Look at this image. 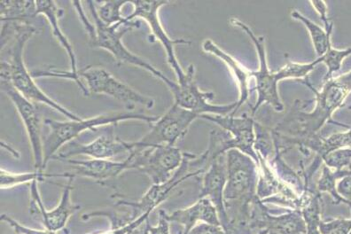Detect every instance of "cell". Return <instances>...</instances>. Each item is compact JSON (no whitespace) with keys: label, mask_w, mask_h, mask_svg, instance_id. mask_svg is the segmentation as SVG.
Returning a JSON list of instances; mask_svg holds the SVG:
<instances>
[{"label":"cell","mask_w":351,"mask_h":234,"mask_svg":"<svg viewBox=\"0 0 351 234\" xmlns=\"http://www.w3.org/2000/svg\"><path fill=\"white\" fill-rule=\"evenodd\" d=\"M226 164L225 204L231 229H244L250 224L251 206L258 199L259 167L237 149L227 152Z\"/></svg>","instance_id":"1"},{"label":"cell","mask_w":351,"mask_h":234,"mask_svg":"<svg viewBox=\"0 0 351 234\" xmlns=\"http://www.w3.org/2000/svg\"><path fill=\"white\" fill-rule=\"evenodd\" d=\"M3 32L4 35L2 36H13V40L9 48L10 60L1 62L0 78H8L15 89L29 102L50 106L69 120H80V115L69 110L45 93L36 84L32 72L27 69L23 59L24 47L29 38L38 32V30L29 23H5Z\"/></svg>","instance_id":"2"},{"label":"cell","mask_w":351,"mask_h":234,"mask_svg":"<svg viewBox=\"0 0 351 234\" xmlns=\"http://www.w3.org/2000/svg\"><path fill=\"white\" fill-rule=\"evenodd\" d=\"M159 117H152L139 112H112V113L97 115L87 119L59 121L51 119L45 120V124L49 128V133L43 139L44 169L47 163L56 156L57 152L69 142L86 130H97L101 126H117L123 121L138 120L146 121L152 126Z\"/></svg>","instance_id":"3"},{"label":"cell","mask_w":351,"mask_h":234,"mask_svg":"<svg viewBox=\"0 0 351 234\" xmlns=\"http://www.w3.org/2000/svg\"><path fill=\"white\" fill-rule=\"evenodd\" d=\"M207 167L205 161L202 156H195L190 153H184V160L180 168L176 170L173 176L165 183L152 185L147 193L141 197L138 202H127L119 200L116 206L126 207L131 209L129 214L120 218L123 224L131 223L138 220L142 215L146 213H152L154 209L161 205L165 200L168 199L169 194L173 191L183 182L187 179L198 177L204 175Z\"/></svg>","instance_id":"4"},{"label":"cell","mask_w":351,"mask_h":234,"mask_svg":"<svg viewBox=\"0 0 351 234\" xmlns=\"http://www.w3.org/2000/svg\"><path fill=\"white\" fill-rule=\"evenodd\" d=\"M230 23L246 33L255 45L257 57H258L259 68L257 71H252V78L255 80L256 85L254 90H256L257 98L255 105H253L251 108V115L254 117L263 104L270 105L278 113L283 112L285 106L278 93V84L280 81L289 79L286 69L283 67L278 71H272L269 68L265 36H256L250 26L237 18H231Z\"/></svg>","instance_id":"5"},{"label":"cell","mask_w":351,"mask_h":234,"mask_svg":"<svg viewBox=\"0 0 351 234\" xmlns=\"http://www.w3.org/2000/svg\"><path fill=\"white\" fill-rule=\"evenodd\" d=\"M87 4L89 5L90 14L93 15L96 30L95 40L90 42L92 45H95V47L108 51V53L113 56L118 65L128 64V65L138 67V68L143 69L145 71L151 73V74L160 79L165 84L169 83L171 79L166 77L162 71L157 69L156 67L148 62L147 60L136 56V54L127 49L122 41L123 36L127 32L139 28L141 23L134 20L127 21L125 23L117 24V25L114 26L105 25L99 20L98 15H97L95 3L89 1L87 2Z\"/></svg>","instance_id":"6"},{"label":"cell","mask_w":351,"mask_h":234,"mask_svg":"<svg viewBox=\"0 0 351 234\" xmlns=\"http://www.w3.org/2000/svg\"><path fill=\"white\" fill-rule=\"evenodd\" d=\"M126 159L129 162V170H138L149 178L152 185H160L171 179L176 170L180 168L184 153L172 145L133 147Z\"/></svg>","instance_id":"7"},{"label":"cell","mask_w":351,"mask_h":234,"mask_svg":"<svg viewBox=\"0 0 351 234\" xmlns=\"http://www.w3.org/2000/svg\"><path fill=\"white\" fill-rule=\"evenodd\" d=\"M78 75L86 82V87L90 94H104L112 97L123 103L128 111L133 110L137 105L145 106L147 109L154 108L153 98L132 89L105 69L88 66L78 71Z\"/></svg>","instance_id":"8"},{"label":"cell","mask_w":351,"mask_h":234,"mask_svg":"<svg viewBox=\"0 0 351 234\" xmlns=\"http://www.w3.org/2000/svg\"><path fill=\"white\" fill-rule=\"evenodd\" d=\"M201 115L176 104L151 126V130L138 141L132 142L134 148L156 145H172L182 139L189 132L191 124Z\"/></svg>","instance_id":"9"},{"label":"cell","mask_w":351,"mask_h":234,"mask_svg":"<svg viewBox=\"0 0 351 234\" xmlns=\"http://www.w3.org/2000/svg\"><path fill=\"white\" fill-rule=\"evenodd\" d=\"M195 66L187 68L186 77L182 82L169 81L167 87L174 97L176 104L199 115L232 114L237 108L238 102L226 105H215L210 102L215 98L213 92H204L199 89L195 79Z\"/></svg>","instance_id":"10"},{"label":"cell","mask_w":351,"mask_h":234,"mask_svg":"<svg viewBox=\"0 0 351 234\" xmlns=\"http://www.w3.org/2000/svg\"><path fill=\"white\" fill-rule=\"evenodd\" d=\"M130 4L133 5L132 13L126 19L128 21H134L135 19H142L146 21L149 26L151 33L154 38L161 43L167 56V60L169 66L173 69L177 82H182L186 77V71H184L180 62L177 59L175 53V47L177 45H189L190 41L186 39H171L169 38L167 32L163 28L161 20L159 17V10L163 5L169 4L168 1H132Z\"/></svg>","instance_id":"11"},{"label":"cell","mask_w":351,"mask_h":234,"mask_svg":"<svg viewBox=\"0 0 351 234\" xmlns=\"http://www.w3.org/2000/svg\"><path fill=\"white\" fill-rule=\"evenodd\" d=\"M1 91L11 100L22 118L32 145L35 169L44 172V139L42 138V118L38 109L15 89L8 78H1Z\"/></svg>","instance_id":"12"},{"label":"cell","mask_w":351,"mask_h":234,"mask_svg":"<svg viewBox=\"0 0 351 234\" xmlns=\"http://www.w3.org/2000/svg\"><path fill=\"white\" fill-rule=\"evenodd\" d=\"M75 177L69 178L66 184L59 204L48 211L44 205L43 200L39 194L38 182H32L29 185L30 191V214L40 215L42 223L45 229L51 232H58L65 228L69 218L80 211V206L74 204L71 200V191L73 189Z\"/></svg>","instance_id":"13"},{"label":"cell","mask_w":351,"mask_h":234,"mask_svg":"<svg viewBox=\"0 0 351 234\" xmlns=\"http://www.w3.org/2000/svg\"><path fill=\"white\" fill-rule=\"evenodd\" d=\"M36 5H37V14H43L45 18L49 21V24L51 29V33H53V38L59 42V44L62 45L63 49L66 51V54L71 60V71H56L54 69H44L41 72L42 78H58L69 79V80L74 81L75 84L80 88L82 93L84 96H89L90 93L88 91L86 85L82 82V79L78 75L77 62V56H75L73 47H72L71 43L69 42L68 38L63 33L62 29H60L59 20L60 18L63 15L62 9L57 7V4L54 1H36Z\"/></svg>","instance_id":"14"},{"label":"cell","mask_w":351,"mask_h":234,"mask_svg":"<svg viewBox=\"0 0 351 234\" xmlns=\"http://www.w3.org/2000/svg\"><path fill=\"white\" fill-rule=\"evenodd\" d=\"M202 119L211 121L231 135L227 141L228 150L237 149L241 153L252 158L259 167V158L255 151V120L252 115H243L236 117L231 114L226 115H202Z\"/></svg>","instance_id":"15"},{"label":"cell","mask_w":351,"mask_h":234,"mask_svg":"<svg viewBox=\"0 0 351 234\" xmlns=\"http://www.w3.org/2000/svg\"><path fill=\"white\" fill-rule=\"evenodd\" d=\"M116 126H108L103 135L98 137L89 144L66 145V150L56 154L53 160L69 159V157L86 156L92 159L110 160L119 154H129L133 149L132 142L123 141L114 134V128ZM65 147V145H64Z\"/></svg>","instance_id":"16"},{"label":"cell","mask_w":351,"mask_h":234,"mask_svg":"<svg viewBox=\"0 0 351 234\" xmlns=\"http://www.w3.org/2000/svg\"><path fill=\"white\" fill-rule=\"evenodd\" d=\"M226 179L227 164L225 154L216 158L210 164V168L206 170L202 177V190L199 198L210 199L217 209L223 229L232 233L225 204Z\"/></svg>","instance_id":"17"},{"label":"cell","mask_w":351,"mask_h":234,"mask_svg":"<svg viewBox=\"0 0 351 234\" xmlns=\"http://www.w3.org/2000/svg\"><path fill=\"white\" fill-rule=\"evenodd\" d=\"M60 161L69 163L72 167L75 176L93 179L99 184H104L106 181L117 178L125 170H129V162L127 159L123 162L102 159Z\"/></svg>","instance_id":"18"},{"label":"cell","mask_w":351,"mask_h":234,"mask_svg":"<svg viewBox=\"0 0 351 234\" xmlns=\"http://www.w3.org/2000/svg\"><path fill=\"white\" fill-rule=\"evenodd\" d=\"M202 49H204L205 53L210 54L211 56H216L222 60L228 67L232 75H234L236 84L238 85L239 92H240V98L237 100V108H235V110L231 115H234L236 112L242 106L246 104V103L250 105V109L252 108V105L250 102V81L251 79H253L252 71L245 68L234 57L230 56L226 51L221 49L219 45L211 40V39H206L202 43Z\"/></svg>","instance_id":"19"},{"label":"cell","mask_w":351,"mask_h":234,"mask_svg":"<svg viewBox=\"0 0 351 234\" xmlns=\"http://www.w3.org/2000/svg\"><path fill=\"white\" fill-rule=\"evenodd\" d=\"M165 218L169 223L174 222L183 226L180 234L189 233L199 222L222 226L216 208L208 198H199L195 204L186 209H178L171 214L165 212Z\"/></svg>","instance_id":"20"},{"label":"cell","mask_w":351,"mask_h":234,"mask_svg":"<svg viewBox=\"0 0 351 234\" xmlns=\"http://www.w3.org/2000/svg\"><path fill=\"white\" fill-rule=\"evenodd\" d=\"M293 19L301 21L307 29L310 34L311 42H313L315 53L317 58H322L328 51L330 45H332V34L334 27L329 30L322 28L319 24L315 23L313 21L308 19L305 15L298 10L291 12Z\"/></svg>","instance_id":"21"},{"label":"cell","mask_w":351,"mask_h":234,"mask_svg":"<svg viewBox=\"0 0 351 234\" xmlns=\"http://www.w3.org/2000/svg\"><path fill=\"white\" fill-rule=\"evenodd\" d=\"M1 21L5 23H29V19L37 16L36 1L0 2Z\"/></svg>","instance_id":"22"},{"label":"cell","mask_w":351,"mask_h":234,"mask_svg":"<svg viewBox=\"0 0 351 234\" xmlns=\"http://www.w3.org/2000/svg\"><path fill=\"white\" fill-rule=\"evenodd\" d=\"M75 177L73 173H62V174H49L44 172H32L27 173H11L7 170L1 169L0 172V185L1 189H8L26 183H32V182L37 180L44 182L45 179L50 178H72Z\"/></svg>","instance_id":"23"},{"label":"cell","mask_w":351,"mask_h":234,"mask_svg":"<svg viewBox=\"0 0 351 234\" xmlns=\"http://www.w3.org/2000/svg\"><path fill=\"white\" fill-rule=\"evenodd\" d=\"M255 151L260 160L270 162L276 153V142L271 128L255 121Z\"/></svg>","instance_id":"24"},{"label":"cell","mask_w":351,"mask_h":234,"mask_svg":"<svg viewBox=\"0 0 351 234\" xmlns=\"http://www.w3.org/2000/svg\"><path fill=\"white\" fill-rule=\"evenodd\" d=\"M350 166L343 169H332L324 164L322 175L317 183V189L322 193H326L331 196L335 204L343 203V200L339 196L337 190V184L339 179L350 173Z\"/></svg>","instance_id":"25"},{"label":"cell","mask_w":351,"mask_h":234,"mask_svg":"<svg viewBox=\"0 0 351 234\" xmlns=\"http://www.w3.org/2000/svg\"><path fill=\"white\" fill-rule=\"evenodd\" d=\"M129 1H105L96 5V13L105 25L114 26L128 21L123 16L122 9Z\"/></svg>","instance_id":"26"},{"label":"cell","mask_w":351,"mask_h":234,"mask_svg":"<svg viewBox=\"0 0 351 234\" xmlns=\"http://www.w3.org/2000/svg\"><path fill=\"white\" fill-rule=\"evenodd\" d=\"M350 56H351V47L346 48V49H337L332 47V45H330L328 51L322 57V63H325L328 68V72H326L324 80H328L332 78L335 73L340 71L344 60Z\"/></svg>","instance_id":"27"},{"label":"cell","mask_w":351,"mask_h":234,"mask_svg":"<svg viewBox=\"0 0 351 234\" xmlns=\"http://www.w3.org/2000/svg\"><path fill=\"white\" fill-rule=\"evenodd\" d=\"M320 234H351V220H335L322 222Z\"/></svg>","instance_id":"28"},{"label":"cell","mask_w":351,"mask_h":234,"mask_svg":"<svg viewBox=\"0 0 351 234\" xmlns=\"http://www.w3.org/2000/svg\"><path fill=\"white\" fill-rule=\"evenodd\" d=\"M150 214L149 212L146 213V214L142 215L138 220L132 221L131 223L123 224V226H112L110 230L95 234H135L138 228L148 220Z\"/></svg>","instance_id":"29"},{"label":"cell","mask_w":351,"mask_h":234,"mask_svg":"<svg viewBox=\"0 0 351 234\" xmlns=\"http://www.w3.org/2000/svg\"><path fill=\"white\" fill-rule=\"evenodd\" d=\"M0 218H1L2 222L8 224L17 234H56V232H51V231L47 229L42 231L24 226L22 224H20L19 222L14 220V218L5 214H2Z\"/></svg>","instance_id":"30"},{"label":"cell","mask_w":351,"mask_h":234,"mask_svg":"<svg viewBox=\"0 0 351 234\" xmlns=\"http://www.w3.org/2000/svg\"><path fill=\"white\" fill-rule=\"evenodd\" d=\"M337 190L339 196L343 200L344 204L349 206L351 211V170L344 177L339 179Z\"/></svg>","instance_id":"31"},{"label":"cell","mask_w":351,"mask_h":234,"mask_svg":"<svg viewBox=\"0 0 351 234\" xmlns=\"http://www.w3.org/2000/svg\"><path fill=\"white\" fill-rule=\"evenodd\" d=\"M311 5H313L317 14L319 15L320 19L323 21L325 30H329L334 27V23L328 16V8L326 2L319 0V1H310Z\"/></svg>","instance_id":"32"},{"label":"cell","mask_w":351,"mask_h":234,"mask_svg":"<svg viewBox=\"0 0 351 234\" xmlns=\"http://www.w3.org/2000/svg\"><path fill=\"white\" fill-rule=\"evenodd\" d=\"M187 234H232L227 232L223 226L207 223H199Z\"/></svg>","instance_id":"33"},{"label":"cell","mask_w":351,"mask_h":234,"mask_svg":"<svg viewBox=\"0 0 351 234\" xmlns=\"http://www.w3.org/2000/svg\"><path fill=\"white\" fill-rule=\"evenodd\" d=\"M147 226L149 234H171L169 233V222L166 220L165 211H160L158 224L156 226H151L148 220Z\"/></svg>","instance_id":"34"},{"label":"cell","mask_w":351,"mask_h":234,"mask_svg":"<svg viewBox=\"0 0 351 234\" xmlns=\"http://www.w3.org/2000/svg\"><path fill=\"white\" fill-rule=\"evenodd\" d=\"M143 234H149V232H148L147 226H146V229H145Z\"/></svg>","instance_id":"35"},{"label":"cell","mask_w":351,"mask_h":234,"mask_svg":"<svg viewBox=\"0 0 351 234\" xmlns=\"http://www.w3.org/2000/svg\"><path fill=\"white\" fill-rule=\"evenodd\" d=\"M349 109H350V110H351V105L349 106Z\"/></svg>","instance_id":"36"}]
</instances>
